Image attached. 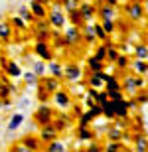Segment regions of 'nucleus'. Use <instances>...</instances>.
<instances>
[{"label": "nucleus", "mask_w": 148, "mask_h": 152, "mask_svg": "<svg viewBox=\"0 0 148 152\" xmlns=\"http://www.w3.org/2000/svg\"><path fill=\"white\" fill-rule=\"evenodd\" d=\"M22 115H14V117H12V121L10 123H8V130H14V129H18V126H20V123H22Z\"/></svg>", "instance_id": "1"}, {"label": "nucleus", "mask_w": 148, "mask_h": 152, "mask_svg": "<svg viewBox=\"0 0 148 152\" xmlns=\"http://www.w3.org/2000/svg\"><path fill=\"white\" fill-rule=\"evenodd\" d=\"M53 22H55V26H61V24H63V18L59 16L57 12H55V14H53Z\"/></svg>", "instance_id": "2"}]
</instances>
